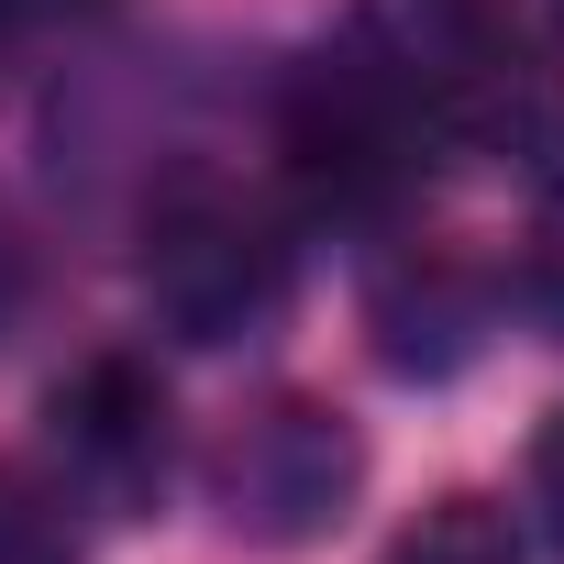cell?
Here are the masks:
<instances>
[{"mask_svg": "<svg viewBox=\"0 0 564 564\" xmlns=\"http://www.w3.org/2000/svg\"><path fill=\"white\" fill-rule=\"evenodd\" d=\"M0 322H12V243H0Z\"/></svg>", "mask_w": 564, "mask_h": 564, "instance_id": "9", "label": "cell"}, {"mask_svg": "<svg viewBox=\"0 0 564 564\" xmlns=\"http://www.w3.org/2000/svg\"><path fill=\"white\" fill-rule=\"evenodd\" d=\"M0 564H78V498L34 465H0Z\"/></svg>", "mask_w": 564, "mask_h": 564, "instance_id": "5", "label": "cell"}, {"mask_svg": "<svg viewBox=\"0 0 564 564\" xmlns=\"http://www.w3.org/2000/svg\"><path fill=\"white\" fill-rule=\"evenodd\" d=\"M0 45H12V0H0Z\"/></svg>", "mask_w": 564, "mask_h": 564, "instance_id": "10", "label": "cell"}, {"mask_svg": "<svg viewBox=\"0 0 564 564\" xmlns=\"http://www.w3.org/2000/svg\"><path fill=\"white\" fill-rule=\"evenodd\" d=\"M56 421V487L89 498V509H144L166 487V388L133 366V355H89L78 377H56L45 399Z\"/></svg>", "mask_w": 564, "mask_h": 564, "instance_id": "4", "label": "cell"}, {"mask_svg": "<svg viewBox=\"0 0 564 564\" xmlns=\"http://www.w3.org/2000/svg\"><path fill=\"white\" fill-rule=\"evenodd\" d=\"M432 144H443V122L388 45H344L289 89V155H300L311 199H333V210H388L399 188H421Z\"/></svg>", "mask_w": 564, "mask_h": 564, "instance_id": "2", "label": "cell"}, {"mask_svg": "<svg viewBox=\"0 0 564 564\" xmlns=\"http://www.w3.org/2000/svg\"><path fill=\"white\" fill-rule=\"evenodd\" d=\"M355 487H366V443L322 399H265L210 454V498L243 542H322L355 509Z\"/></svg>", "mask_w": 564, "mask_h": 564, "instance_id": "3", "label": "cell"}, {"mask_svg": "<svg viewBox=\"0 0 564 564\" xmlns=\"http://www.w3.org/2000/svg\"><path fill=\"white\" fill-rule=\"evenodd\" d=\"M520 289H531V311L564 333V177L542 188V210H531V254H520Z\"/></svg>", "mask_w": 564, "mask_h": 564, "instance_id": "7", "label": "cell"}, {"mask_svg": "<svg viewBox=\"0 0 564 564\" xmlns=\"http://www.w3.org/2000/svg\"><path fill=\"white\" fill-rule=\"evenodd\" d=\"M531 509H542V531H553V553H564V410H553L542 443H531Z\"/></svg>", "mask_w": 564, "mask_h": 564, "instance_id": "8", "label": "cell"}, {"mask_svg": "<svg viewBox=\"0 0 564 564\" xmlns=\"http://www.w3.org/2000/svg\"><path fill=\"white\" fill-rule=\"evenodd\" d=\"M289 300V221L232 177H166L144 210V311L177 344H232Z\"/></svg>", "mask_w": 564, "mask_h": 564, "instance_id": "1", "label": "cell"}, {"mask_svg": "<svg viewBox=\"0 0 564 564\" xmlns=\"http://www.w3.org/2000/svg\"><path fill=\"white\" fill-rule=\"evenodd\" d=\"M388 564H520V531H509L487 498H443V509H421V520L388 542Z\"/></svg>", "mask_w": 564, "mask_h": 564, "instance_id": "6", "label": "cell"}]
</instances>
